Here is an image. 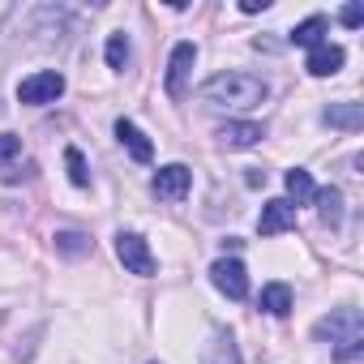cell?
Segmentation results:
<instances>
[{"label": "cell", "mask_w": 364, "mask_h": 364, "mask_svg": "<svg viewBox=\"0 0 364 364\" xmlns=\"http://www.w3.org/2000/svg\"><path fill=\"white\" fill-rule=\"evenodd\" d=\"M313 334L334 347V360H338V364H351V360H360V351H364V321H360V309H334L330 317H321V321L313 326Z\"/></svg>", "instance_id": "cell-1"}, {"label": "cell", "mask_w": 364, "mask_h": 364, "mask_svg": "<svg viewBox=\"0 0 364 364\" xmlns=\"http://www.w3.org/2000/svg\"><path fill=\"white\" fill-rule=\"evenodd\" d=\"M266 95H270V86L253 73H215L202 86V99L215 107H257V103H266Z\"/></svg>", "instance_id": "cell-2"}, {"label": "cell", "mask_w": 364, "mask_h": 364, "mask_svg": "<svg viewBox=\"0 0 364 364\" xmlns=\"http://www.w3.org/2000/svg\"><path fill=\"white\" fill-rule=\"evenodd\" d=\"M60 95H65V73H56V69H39V73H31V77L18 82V99L26 107H48Z\"/></svg>", "instance_id": "cell-3"}, {"label": "cell", "mask_w": 364, "mask_h": 364, "mask_svg": "<svg viewBox=\"0 0 364 364\" xmlns=\"http://www.w3.org/2000/svg\"><path fill=\"white\" fill-rule=\"evenodd\" d=\"M189 185H193V171H189L185 163H167V167H159V171H154L150 193H154L159 202H185Z\"/></svg>", "instance_id": "cell-4"}, {"label": "cell", "mask_w": 364, "mask_h": 364, "mask_svg": "<svg viewBox=\"0 0 364 364\" xmlns=\"http://www.w3.org/2000/svg\"><path fill=\"white\" fill-rule=\"evenodd\" d=\"M116 257H120V266H124L129 274H141V279L154 274V253H150V245H146L137 232H120V236H116Z\"/></svg>", "instance_id": "cell-5"}, {"label": "cell", "mask_w": 364, "mask_h": 364, "mask_svg": "<svg viewBox=\"0 0 364 364\" xmlns=\"http://www.w3.org/2000/svg\"><path fill=\"white\" fill-rule=\"evenodd\" d=\"M210 283H215L228 300H245V296H249V270H245L240 257H219V262L210 266Z\"/></svg>", "instance_id": "cell-6"}, {"label": "cell", "mask_w": 364, "mask_h": 364, "mask_svg": "<svg viewBox=\"0 0 364 364\" xmlns=\"http://www.w3.org/2000/svg\"><path fill=\"white\" fill-rule=\"evenodd\" d=\"M198 65V48L193 43H176L171 48V60H167V95L171 99H185V82Z\"/></svg>", "instance_id": "cell-7"}, {"label": "cell", "mask_w": 364, "mask_h": 364, "mask_svg": "<svg viewBox=\"0 0 364 364\" xmlns=\"http://www.w3.org/2000/svg\"><path fill=\"white\" fill-rule=\"evenodd\" d=\"M291 228H296V206H291L287 198H270V202L262 206L257 232H262V236H283V232H291Z\"/></svg>", "instance_id": "cell-8"}, {"label": "cell", "mask_w": 364, "mask_h": 364, "mask_svg": "<svg viewBox=\"0 0 364 364\" xmlns=\"http://www.w3.org/2000/svg\"><path fill=\"white\" fill-rule=\"evenodd\" d=\"M262 137H266V129L253 124V120H228V124H219V141L232 146V150H249V146H257Z\"/></svg>", "instance_id": "cell-9"}, {"label": "cell", "mask_w": 364, "mask_h": 364, "mask_svg": "<svg viewBox=\"0 0 364 364\" xmlns=\"http://www.w3.org/2000/svg\"><path fill=\"white\" fill-rule=\"evenodd\" d=\"M343 60H347V52H343L338 43H330V39H326L321 48H313V52H309V65H304V69H309L313 77H334V73L343 69Z\"/></svg>", "instance_id": "cell-10"}, {"label": "cell", "mask_w": 364, "mask_h": 364, "mask_svg": "<svg viewBox=\"0 0 364 364\" xmlns=\"http://www.w3.org/2000/svg\"><path fill=\"white\" fill-rule=\"evenodd\" d=\"M321 120H326L330 129L360 133V129H364V107H360V103H330V107L321 112Z\"/></svg>", "instance_id": "cell-11"}, {"label": "cell", "mask_w": 364, "mask_h": 364, "mask_svg": "<svg viewBox=\"0 0 364 364\" xmlns=\"http://www.w3.org/2000/svg\"><path fill=\"white\" fill-rule=\"evenodd\" d=\"M116 137H120V146L137 159V163H150L154 159V146H150V137L133 124V120H116Z\"/></svg>", "instance_id": "cell-12"}, {"label": "cell", "mask_w": 364, "mask_h": 364, "mask_svg": "<svg viewBox=\"0 0 364 364\" xmlns=\"http://www.w3.org/2000/svg\"><path fill=\"white\" fill-rule=\"evenodd\" d=\"M326 31H330V22H326L321 14H313V18H304L287 39H291L296 48H309V52H313V48H321V43H326Z\"/></svg>", "instance_id": "cell-13"}, {"label": "cell", "mask_w": 364, "mask_h": 364, "mask_svg": "<svg viewBox=\"0 0 364 364\" xmlns=\"http://www.w3.org/2000/svg\"><path fill=\"white\" fill-rule=\"evenodd\" d=\"M257 309L270 313V317H287L291 313V287L287 283H266L262 296H257Z\"/></svg>", "instance_id": "cell-14"}, {"label": "cell", "mask_w": 364, "mask_h": 364, "mask_svg": "<svg viewBox=\"0 0 364 364\" xmlns=\"http://www.w3.org/2000/svg\"><path fill=\"white\" fill-rule=\"evenodd\" d=\"M202 364H240V347H236V338H232L228 330H219V334L210 338Z\"/></svg>", "instance_id": "cell-15"}, {"label": "cell", "mask_w": 364, "mask_h": 364, "mask_svg": "<svg viewBox=\"0 0 364 364\" xmlns=\"http://www.w3.org/2000/svg\"><path fill=\"white\" fill-rule=\"evenodd\" d=\"M313 193H317L313 176H309L304 167H291V171H287V202H291V206H309Z\"/></svg>", "instance_id": "cell-16"}, {"label": "cell", "mask_w": 364, "mask_h": 364, "mask_svg": "<svg viewBox=\"0 0 364 364\" xmlns=\"http://www.w3.org/2000/svg\"><path fill=\"white\" fill-rule=\"evenodd\" d=\"M313 202H317V215H321L326 228H338V223H343V193H338L334 185H330V189H317Z\"/></svg>", "instance_id": "cell-17"}, {"label": "cell", "mask_w": 364, "mask_h": 364, "mask_svg": "<svg viewBox=\"0 0 364 364\" xmlns=\"http://www.w3.org/2000/svg\"><path fill=\"white\" fill-rule=\"evenodd\" d=\"M52 240H56V253H65V257H86V253L95 249V240H90L86 232H73V228L56 232Z\"/></svg>", "instance_id": "cell-18"}, {"label": "cell", "mask_w": 364, "mask_h": 364, "mask_svg": "<svg viewBox=\"0 0 364 364\" xmlns=\"http://www.w3.org/2000/svg\"><path fill=\"white\" fill-rule=\"evenodd\" d=\"M103 56H107V69L124 73V65H129V56H133V48H129V35H107V48H103Z\"/></svg>", "instance_id": "cell-19"}, {"label": "cell", "mask_w": 364, "mask_h": 364, "mask_svg": "<svg viewBox=\"0 0 364 364\" xmlns=\"http://www.w3.org/2000/svg\"><path fill=\"white\" fill-rule=\"evenodd\" d=\"M65 167H69V180H73L77 189H86V185H90V171H86V159H82V150H77V146H69V150H65Z\"/></svg>", "instance_id": "cell-20"}, {"label": "cell", "mask_w": 364, "mask_h": 364, "mask_svg": "<svg viewBox=\"0 0 364 364\" xmlns=\"http://www.w3.org/2000/svg\"><path fill=\"white\" fill-rule=\"evenodd\" d=\"M22 154V137H14V133H0V167L5 163H14Z\"/></svg>", "instance_id": "cell-21"}, {"label": "cell", "mask_w": 364, "mask_h": 364, "mask_svg": "<svg viewBox=\"0 0 364 364\" xmlns=\"http://www.w3.org/2000/svg\"><path fill=\"white\" fill-rule=\"evenodd\" d=\"M338 18H343V26H351V31H355V26L364 22V9H360V5H347V9H343Z\"/></svg>", "instance_id": "cell-22"}, {"label": "cell", "mask_w": 364, "mask_h": 364, "mask_svg": "<svg viewBox=\"0 0 364 364\" xmlns=\"http://www.w3.org/2000/svg\"><path fill=\"white\" fill-rule=\"evenodd\" d=\"M270 9V0H240V14H262Z\"/></svg>", "instance_id": "cell-23"}, {"label": "cell", "mask_w": 364, "mask_h": 364, "mask_svg": "<svg viewBox=\"0 0 364 364\" xmlns=\"http://www.w3.org/2000/svg\"><path fill=\"white\" fill-rule=\"evenodd\" d=\"M14 18V0H0V26H5Z\"/></svg>", "instance_id": "cell-24"}]
</instances>
